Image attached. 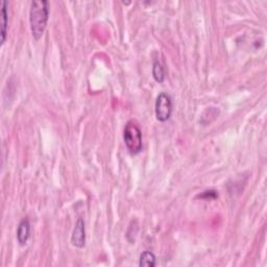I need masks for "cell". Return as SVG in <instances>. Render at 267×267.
I'll return each mask as SVG.
<instances>
[{"instance_id": "obj_6", "label": "cell", "mask_w": 267, "mask_h": 267, "mask_svg": "<svg viewBox=\"0 0 267 267\" xmlns=\"http://www.w3.org/2000/svg\"><path fill=\"white\" fill-rule=\"evenodd\" d=\"M1 16H2V26H1V45L4 44L8 36V25H9V14H8V2L3 0L1 2Z\"/></svg>"}, {"instance_id": "obj_4", "label": "cell", "mask_w": 267, "mask_h": 267, "mask_svg": "<svg viewBox=\"0 0 267 267\" xmlns=\"http://www.w3.org/2000/svg\"><path fill=\"white\" fill-rule=\"evenodd\" d=\"M71 242L72 245L77 249H83L86 244V229H85V221L82 218L77 219L75 227L73 229L71 235Z\"/></svg>"}, {"instance_id": "obj_2", "label": "cell", "mask_w": 267, "mask_h": 267, "mask_svg": "<svg viewBox=\"0 0 267 267\" xmlns=\"http://www.w3.org/2000/svg\"><path fill=\"white\" fill-rule=\"evenodd\" d=\"M123 140L126 149L131 154H138L142 151V132L136 121L130 120L125 124L123 131Z\"/></svg>"}, {"instance_id": "obj_1", "label": "cell", "mask_w": 267, "mask_h": 267, "mask_svg": "<svg viewBox=\"0 0 267 267\" xmlns=\"http://www.w3.org/2000/svg\"><path fill=\"white\" fill-rule=\"evenodd\" d=\"M50 4L47 0L33 1L30 10V25L33 39L39 41L43 37L49 19Z\"/></svg>"}, {"instance_id": "obj_8", "label": "cell", "mask_w": 267, "mask_h": 267, "mask_svg": "<svg viewBox=\"0 0 267 267\" xmlns=\"http://www.w3.org/2000/svg\"><path fill=\"white\" fill-rule=\"evenodd\" d=\"M152 76L154 81L159 83H162L165 81V68L162 63L158 60L154 61L152 65Z\"/></svg>"}, {"instance_id": "obj_7", "label": "cell", "mask_w": 267, "mask_h": 267, "mask_svg": "<svg viewBox=\"0 0 267 267\" xmlns=\"http://www.w3.org/2000/svg\"><path fill=\"white\" fill-rule=\"evenodd\" d=\"M157 265V258L152 251H143L139 260V266L141 267H154Z\"/></svg>"}, {"instance_id": "obj_9", "label": "cell", "mask_w": 267, "mask_h": 267, "mask_svg": "<svg viewBox=\"0 0 267 267\" xmlns=\"http://www.w3.org/2000/svg\"><path fill=\"white\" fill-rule=\"evenodd\" d=\"M200 198L205 200H215L216 198H218V193H217L215 190H209V191H205L201 195H200Z\"/></svg>"}, {"instance_id": "obj_3", "label": "cell", "mask_w": 267, "mask_h": 267, "mask_svg": "<svg viewBox=\"0 0 267 267\" xmlns=\"http://www.w3.org/2000/svg\"><path fill=\"white\" fill-rule=\"evenodd\" d=\"M154 111H156V117L160 122L169 120L172 114V100L169 94L165 92L159 94L156 104H154Z\"/></svg>"}, {"instance_id": "obj_5", "label": "cell", "mask_w": 267, "mask_h": 267, "mask_svg": "<svg viewBox=\"0 0 267 267\" xmlns=\"http://www.w3.org/2000/svg\"><path fill=\"white\" fill-rule=\"evenodd\" d=\"M31 237V223L27 218L20 221L17 229V241L20 245H25Z\"/></svg>"}]
</instances>
